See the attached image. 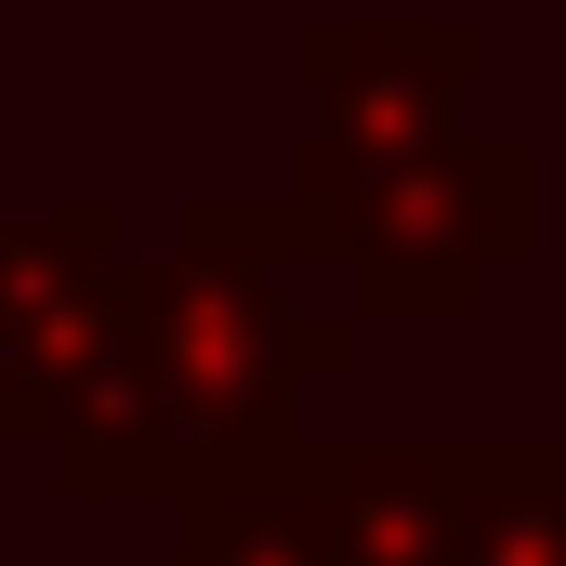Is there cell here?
Here are the masks:
<instances>
[{
  "mask_svg": "<svg viewBox=\"0 0 566 566\" xmlns=\"http://www.w3.org/2000/svg\"><path fill=\"white\" fill-rule=\"evenodd\" d=\"M290 238L277 198H171V251H133V382L158 422V474L198 488L224 461H264L303 434V382L343 369V316L290 303Z\"/></svg>",
  "mask_w": 566,
  "mask_h": 566,
  "instance_id": "cell-1",
  "label": "cell"
},
{
  "mask_svg": "<svg viewBox=\"0 0 566 566\" xmlns=\"http://www.w3.org/2000/svg\"><path fill=\"white\" fill-rule=\"evenodd\" d=\"M277 211L356 316H474V290L541 238V145L461 119L422 145H290Z\"/></svg>",
  "mask_w": 566,
  "mask_h": 566,
  "instance_id": "cell-2",
  "label": "cell"
},
{
  "mask_svg": "<svg viewBox=\"0 0 566 566\" xmlns=\"http://www.w3.org/2000/svg\"><path fill=\"white\" fill-rule=\"evenodd\" d=\"M119 290H133V251H119V211L93 185L80 198H0V434L40 448L53 396L119 329Z\"/></svg>",
  "mask_w": 566,
  "mask_h": 566,
  "instance_id": "cell-3",
  "label": "cell"
},
{
  "mask_svg": "<svg viewBox=\"0 0 566 566\" xmlns=\"http://www.w3.org/2000/svg\"><path fill=\"white\" fill-rule=\"evenodd\" d=\"M488 66L474 13H303L290 80H303V145H422L461 119Z\"/></svg>",
  "mask_w": 566,
  "mask_h": 566,
  "instance_id": "cell-4",
  "label": "cell"
},
{
  "mask_svg": "<svg viewBox=\"0 0 566 566\" xmlns=\"http://www.w3.org/2000/svg\"><path fill=\"white\" fill-rule=\"evenodd\" d=\"M290 461L329 566H448V434H303Z\"/></svg>",
  "mask_w": 566,
  "mask_h": 566,
  "instance_id": "cell-5",
  "label": "cell"
},
{
  "mask_svg": "<svg viewBox=\"0 0 566 566\" xmlns=\"http://www.w3.org/2000/svg\"><path fill=\"white\" fill-rule=\"evenodd\" d=\"M448 566H566V434H448Z\"/></svg>",
  "mask_w": 566,
  "mask_h": 566,
  "instance_id": "cell-6",
  "label": "cell"
},
{
  "mask_svg": "<svg viewBox=\"0 0 566 566\" xmlns=\"http://www.w3.org/2000/svg\"><path fill=\"white\" fill-rule=\"evenodd\" d=\"M303 448V434H290ZM224 461L198 488H171V566H329L316 554V514H303V461Z\"/></svg>",
  "mask_w": 566,
  "mask_h": 566,
  "instance_id": "cell-7",
  "label": "cell"
}]
</instances>
